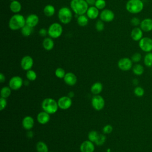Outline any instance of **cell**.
<instances>
[{"label": "cell", "instance_id": "obj_1", "mask_svg": "<svg viewBox=\"0 0 152 152\" xmlns=\"http://www.w3.org/2000/svg\"><path fill=\"white\" fill-rule=\"evenodd\" d=\"M70 7L75 14L81 15L87 12L88 8V4L86 0H71Z\"/></svg>", "mask_w": 152, "mask_h": 152}, {"label": "cell", "instance_id": "obj_2", "mask_svg": "<svg viewBox=\"0 0 152 152\" xmlns=\"http://www.w3.org/2000/svg\"><path fill=\"white\" fill-rule=\"evenodd\" d=\"M26 25V18L24 17L19 14L13 15L9 20L8 27L14 31L21 29Z\"/></svg>", "mask_w": 152, "mask_h": 152}, {"label": "cell", "instance_id": "obj_3", "mask_svg": "<svg viewBox=\"0 0 152 152\" xmlns=\"http://www.w3.org/2000/svg\"><path fill=\"white\" fill-rule=\"evenodd\" d=\"M42 108L43 111H45L49 114H54L57 112L59 106L58 102L55 99L48 97L43 100L42 103Z\"/></svg>", "mask_w": 152, "mask_h": 152}, {"label": "cell", "instance_id": "obj_4", "mask_svg": "<svg viewBox=\"0 0 152 152\" xmlns=\"http://www.w3.org/2000/svg\"><path fill=\"white\" fill-rule=\"evenodd\" d=\"M144 6V3L141 0H128L125 7L129 13L138 14L142 11Z\"/></svg>", "mask_w": 152, "mask_h": 152}, {"label": "cell", "instance_id": "obj_5", "mask_svg": "<svg viewBox=\"0 0 152 152\" xmlns=\"http://www.w3.org/2000/svg\"><path fill=\"white\" fill-rule=\"evenodd\" d=\"M58 18L59 21L64 24H69L72 18V13L71 10L68 7H62L58 11Z\"/></svg>", "mask_w": 152, "mask_h": 152}, {"label": "cell", "instance_id": "obj_6", "mask_svg": "<svg viewBox=\"0 0 152 152\" xmlns=\"http://www.w3.org/2000/svg\"><path fill=\"white\" fill-rule=\"evenodd\" d=\"M63 32L62 26L58 23H53L51 24L48 30V35L52 39L59 37Z\"/></svg>", "mask_w": 152, "mask_h": 152}, {"label": "cell", "instance_id": "obj_7", "mask_svg": "<svg viewBox=\"0 0 152 152\" xmlns=\"http://www.w3.org/2000/svg\"><path fill=\"white\" fill-rule=\"evenodd\" d=\"M138 46L141 50L148 53L152 51V39L149 37H143L139 42Z\"/></svg>", "mask_w": 152, "mask_h": 152}, {"label": "cell", "instance_id": "obj_8", "mask_svg": "<svg viewBox=\"0 0 152 152\" xmlns=\"http://www.w3.org/2000/svg\"><path fill=\"white\" fill-rule=\"evenodd\" d=\"M91 104L95 110H100L104 107V99L99 94L94 95L91 99Z\"/></svg>", "mask_w": 152, "mask_h": 152}, {"label": "cell", "instance_id": "obj_9", "mask_svg": "<svg viewBox=\"0 0 152 152\" xmlns=\"http://www.w3.org/2000/svg\"><path fill=\"white\" fill-rule=\"evenodd\" d=\"M118 66L122 71H129L132 67V61L131 59L126 57L121 58L118 62Z\"/></svg>", "mask_w": 152, "mask_h": 152}, {"label": "cell", "instance_id": "obj_10", "mask_svg": "<svg viewBox=\"0 0 152 152\" xmlns=\"http://www.w3.org/2000/svg\"><path fill=\"white\" fill-rule=\"evenodd\" d=\"M23 84V80L20 76H14L9 81V87L14 90H19Z\"/></svg>", "mask_w": 152, "mask_h": 152}, {"label": "cell", "instance_id": "obj_11", "mask_svg": "<svg viewBox=\"0 0 152 152\" xmlns=\"http://www.w3.org/2000/svg\"><path fill=\"white\" fill-rule=\"evenodd\" d=\"M58 104L59 108L66 110L69 109L72 105V100L71 98L68 97V96H64L61 97L58 100Z\"/></svg>", "mask_w": 152, "mask_h": 152}, {"label": "cell", "instance_id": "obj_12", "mask_svg": "<svg viewBox=\"0 0 152 152\" xmlns=\"http://www.w3.org/2000/svg\"><path fill=\"white\" fill-rule=\"evenodd\" d=\"M33 59L29 55L23 56L21 61V66L23 70L28 71L31 69L33 66Z\"/></svg>", "mask_w": 152, "mask_h": 152}, {"label": "cell", "instance_id": "obj_13", "mask_svg": "<svg viewBox=\"0 0 152 152\" xmlns=\"http://www.w3.org/2000/svg\"><path fill=\"white\" fill-rule=\"evenodd\" d=\"M114 18V12L109 9L103 10L100 14V20L104 22H110L113 20Z\"/></svg>", "mask_w": 152, "mask_h": 152}, {"label": "cell", "instance_id": "obj_14", "mask_svg": "<svg viewBox=\"0 0 152 152\" xmlns=\"http://www.w3.org/2000/svg\"><path fill=\"white\" fill-rule=\"evenodd\" d=\"M94 148L95 147L93 142L90 140L84 141L80 147L81 152H94Z\"/></svg>", "mask_w": 152, "mask_h": 152}, {"label": "cell", "instance_id": "obj_15", "mask_svg": "<svg viewBox=\"0 0 152 152\" xmlns=\"http://www.w3.org/2000/svg\"><path fill=\"white\" fill-rule=\"evenodd\" d=\"M140 27L143 31H151L152 30V19L150 18L143 19L142 21H141Z\"/></svg>", "mask_w": 152, "mask_h": 152}, {"label": "cell", "instance_id": "obj_16", "mask_svg": "<svg viewBox=\"0 0 152 152\" xmlns=\"http://www.w3.org/2000/svg\"><path fill=\"white\" fill-rule=\"evenodd\" d=\"M131 37L133 40L139 42L143 37V31L140 27H135L131 31Z\"/></svg>", "mask_w": 152, "mask_h": 152}, {"label": "cell", "instance_id": "obj_17", "mask_svg": "<svg viewBox=\"0 0 152 152\" xmlns=\"http://www.w3.org/2000/svg\"><path fill=\"white\" fill-rule=\"evenodd\" d=\"M64 82L68 86H74L77 81V78L76 75L71 72L66 73L64 78Z\"/></svg>", "mask_w": 152, "mask_h": 152}, {"label": "cell", "instance_id": "obj_18", "mask_svg": "<svg viewBox=\"0 0 152 152\" xmlns=\"http://www.w3.org/2000/svg\"><path fill=\"white\" fill-rule=\"evenodd\" d=\"M34 124V119L31 116H26L23 119L22 126L25 129L30 130L31 128H33Z\"/></svg>", "mask_w": 152, "mask_h": 152}, {"label": "cell", "instance_id": "obj_19", "mask_svg": "<svg viewBox=\"0 0 152 152\" xmlns=\"http://www.w3.org/2000/svg\"><path fill=\"white\" fill-rule=\"evenodd\" d=\"M39 21V17L35 14H31L26 18V24L34 27L37 25Z\"/></svg>", "mask_w": 152, "mask_h": 152}, {"label": "cell", "instance_id": "obj_20", "mask_svg": "<svg viewBox=\"0 0 152 152\" xmlns=\"http://www.w3.org/2000/svg\"><path fill=\"white\" fill-rule=\"evenodd\" d=\"M50 120V114L45 111L40 112L37 115V121L40 124H46Z\"/></svg>", "mask_w": 152, "mask_h": 152}, {"label": "cell", "instance_id": "obj_21", "mask_svg": "<svg viewBox=\"0 0 152 152\" xmlns=\"http://www.w3.org/2000/svg\"><path fill=\"white\" fill-rule=\"evenodd\" d=\"M86 14L88 18L91 20L96 19L99 15V10L97 9L94 5L90 6L88 7Z\"/></svg>", "mask_w": 152, "mask_h": 152}, {"label": "cell", "instance_id": "obj_22", "mask_svg": "<svg viewBox=\"0 0 152 152\" xmlns=\"http://www.w3.org/2000/svg\"><path fill=\"white\" fill-rule=\"evenodd\" d=\"M10 10L15 14H18L21 10V4L17 0L12 1L10 5Z\"/></svg>", "mask_w": 152, "mask_h": 152}, {"label": "cell", "instance_id": "obj_23", "mask_svg": "<svg viewBox=\"0 0 152 152\" xmlns=\"http://www.w3.org/2000/svg\"><path fill=\"white\" fill-rule=\"evenodd\" d=\"M43 48L46 50H50L54 47V42L51 37H45L42 42Z\"/></svg>", "mask_w": 152, "mask_h": 152}, {"label": "cell", "instance_id": "obj_24", "mask_svg": "<svg viewBox=\"0 0 152 152\" xmlns=\"http://www.w3.org/2000/svg\"><path fill=\"white\" fill-rule=\"evenodd\" d=\"M102 89H103L102 84L100 82H96V83H94L91 86L90 90H91V92L94 95H98L102 92Z\"/></svg>", "mask_w": 152, "mask_h": 152}, {"label": "cell", "instance_id": "obj_25", "mask_svg": "<svg viewBox=\"0 0 152 152\" xmlns=\"http://www.w3.org/2000/svg\"><path fill=\"white\" fill-rule=\"evenodd\" d=\"M43 13L47 17L53 16L55 13V8L52 5H46L43 8Z\"/></svg>", "mask_w": 152, "mask_h": 152}, {"label": "cell", "instance_id": "obj_26", "mask_svg": "<svg viewBox=\"0 0 152 152\" xmlns=\"http://www.w3.org/2000/svg\"><path fill=\"white\" fill-rule=\"evenodd\" d=\"M132 72L136 75H141L144 72V66L140 64H137L132 66Z\"/></svg>", "mask_w": 152, "mask_h": 152}, {"label": "cell", "instance_id": "obj_27", "mask_svg": "<svg viewBox=\"0 0 152 152\" xmlns=\"http://www.w3.org/2000/svg\"><path fill=\"white\" fill-rule=\"evenodd\" d=\"M77 21L78 24L80 26L84 27V26H87L88 23V18L87 16H86L84 14L78 15Z\"/></svg>", "mask_w": 152, "mask_h": 152}, {"label": "cell", "instance_id": "obj_28", "mask_svg": "<svg viewBox=\"0 0 152 152\" xmlns=\"http://www.w3.org/2000/svg\"><path fill=\"white\" fill-rule=\"evenodd\" d=\"M36 150L37 152H48L47 144L43 141H39L36 144Z\"/></svg>", "mask_w": 152, "mask_h": 152}, {"label": "cell", "instance_id": "obj_29", "mask_svg": "<svg viewBox=\"0 0 152 152\" xmlns=\"http://www.w3.org/2000/svg\"><path fill=\"white\" fill-rule=\"evenodd\" d=\"M33 31V27H31L27 24H26L21 29V32L23 36L24 37H28L31 35Z\"/></svg>", "mask_w": 152, "mask_h": 152}, {"label": "cell", "instance_id": "obj_30", "mask_svg": "<svg viewBox=\"0 0 152 152\" xmlns=\"http://www.w3.org/2000/svg\"><path fill=\"white\" fill-rule=\"evenodd\" d=\"M144 64L147 67L152 66V52H148L144 58Z\"/></svg>", "mask_w": 152, "mask_h": 152}, {"label": "cell", "instance_id": "obj_31", "mask_svg": "<svg viewBox=\"0 0 152 152\" xmlns=\"http://www.w3.org/2000/svg\"><path fill=\"white\" fill-rule=\"evenodd\" d=\"M11 88L10 87L8 86H5L3 87L1 90V97L3 98H5L7 99V97H8L11 93Z\"/></svg>", "mask_w": 152, "mask_h": 152}, {"label": "cell", "instance_id": "obj_32", "mask_svg": "<svg viewBox=\"0 0 152 152\" xmlns=\"http://www.w3.org/2000/svg\"><path fill=\"white\" fill-rule=\"evenodd\" d=\"M26 77L29 81H34L37 78V74L34 71L30 69L27 71Z\"/></svg>", "mask_w": 152, "mask_h": 152}, {"label": "cell", "instance_id": "obj_33", "mask_svg": "<svg viewBox=\"0 0 152 152\" xmlns=\"http://www.w3.org/2000/svg\"><path fill=\"white\" fill-rule=\"evenodd\" d=\"M134 94L139 97H142L145 93V91L144 88L140 86H137L134 90Z\"/></svg>", "mask_w": 152, "mask_h": 152}, {"label": "cell", "instance_id": "obj_34", "mask_svg": "<svg viewBox=\"0 0 152 152\" xmlns=\"http://www.w3.org/2000/svg\"><path fill=\"white\" fill-rule=\"evenodd\" d=\"M55 76L59 78H64L66 73L65 70L62 68H57L55 71Z\"/></svg>", "mask_w": 152, "mask_h": 152}, {"label": "cell", "instance_id": "obj_35", "mask_svg": "<svg viewBox=\"0 0 152 152\" xmlns=\"http://www.w3.org/2000/svg\"><path fill=\"white\" fill-rule=\"evenodd\" d=\"M99 135V134L96 131H91L88 134V140L91 141L93 142H94Z\"/></svg>", "mask_w": 152, "mask_h": 152}, {"label": "cell", "instance_id": "obj_36", "mask_svg": "<svg viewBox=\"0 0 152 152\" xmlns=\"http://www.w3.org/2000/svg\"><path fill=\"white\" fill-rule=\"evenodd\" d=\"M106 141V137L103 134H99L96 141L95 144L97 145H102Z\"/></svg>", "mask_w": 152, "mask_h": 152}, {"label": "cell", "instance_id": "obj_37", "mask_svg": "<svg viewBox=\"0 0 152 152\" xmlns=\"http://www.w3.org/2000/svg\"><path fill=\"white\" fill-rule=\"evenodd\" d=\"M105 0H96L94 6L99 10H103L106 7Z\"/></svg>", "mask_w": 152, "mask_h": 152}, {"label": "cell", "instance_id": "obj_38", "mask_svg": "<svg viewBox=\"0 0 152 152\" xmlns=\"http://www.w3.org/2000/svg\"><path fill=\"white\" fill-rule=\"evenodd\" d=\"M131 59L132 60V62H134V63L139 62L141 61V53H139V52L134 53L132 55Z\"/></svg>", "mask_w": 152, "mask_h": 152}, {"label": "cell", "instance_id": "obj_39", "mask_svg": "<svg viewBox=\"0 0 152 152\" xmlns=\"http://www.w3.org/2000/svg\"><path fill=\"white\" fill-rule=\"evenodd\" d=\"M95 27H96V29L99 31H103L104 28V24L103 21L101 20H97V22L96 23Z\"/></svg>", "mask_w": 152, "mask_h": 152}, {"label": "cell", "instance_id": "obj_40", "mask_svg": "<svg viewBox=\"0 0 152 152\" xmlns=\"http://www.w3.org/2000/svg\"><path fill=\"white\" fill-rule=\"evenodd\" d=\"M140 23H141V21L140 20L139 18L137 17H132L131 20V24L135 26V27H137L138 26H140Z\"/></svg>", "mask_w": 152, "mask_h": 152}, {"label": "cell", "instance_id": "obj_41", "mask_svg": "<svg viewBox=\"0 0 152 152\" xmlns=\"http://www.w3.org/2000/svg\"><path fill=\"white\" fill-rule=\"evenodd\" d=\"M113 130V127L110 125H106L103 128V132L104 134H110Z\"/></svg>", "mask_w": 152, "mask_h": 152}, {"label": "cell", "instance_id": "obj_42", "mask_svg": "<svg viewBox=\"0 0 152 152\" xmlns=\"http://www.w3.org/2000/svg\"><path fill=\"white\" fill-rule=\"evenodd\" d=\"M7 102L5 98L1 97L0 99V110H3L7 106Z\"/></svg>", "mask_w": 152, "mask_h": 152}, {"label": "cell", "instance_id": "obj_43", "mask_svg": "<svg viewBox=\"0 0 152 152\" xmlns=\"http://www.w3.org/2000/svg\"><path fill=\"white\" fill-rule=\"evenodd\" d=\"M39 34H40L42 37H45V36H46L48 34V30H47L46 28H40V30H39Z\"/></svg>", "mask_w": 152, "mask_h": 152}, {"label": "cell", "instance_id": "obj_44", "mask_svg": "<svg viewBox=\"0 0 152 152\" xmlns=\"http://www.w3.org/2000/svg\"><path fill=\"white\" fill-rule=\"evenodd\" d=\"M88 5L90 6H94L95 5L96 0H86Z\"/></svg>", "mask_w": 152, "mask_h": 152}, {"label": "cell", "instance_id": "obj_45", "mask_svg": "<svg viewBox=\"0 0 152 152\" xmlns=\"http://www.w3.org/2000/svg\"><path fill=\"white\" fill-rule=\"evenodd\" d=\"M5 80V75L2 74V73H1L0 74V82L1 83H3Z\"/></svg>", "mask_w": 152, "mask_h": 152}, {"label": "cell", "instance_id": "obj_46", "mask_svg": "<svg viewBox=\"0 0 152 152\" xmlns=\"http://www.w3.org/2000/svg\"><path fill=\"white\" fill-rule=\"evenodd\" d=\"M138 79H137V78H135V79H134L133 80H132V83H133V84H134V85H135V86H137L138 84Z\"/></svg>", "mask_w": 152, "mask_h": 152}, {"label": "cell", "instance_id": "obj_47", "mask_svg": "<svg viewBox=\"0 0 152 152\" xmlns=\"http://www.w3.org/2000/svg\"><path fill=\"white\" fill-rule=\"evenodd\" d=\"M68 96L72 99V98L74 96V92H73V91H70V92L68 93Z\"/></svg>", "mask_w": 152, "mask_h": 152}, {"label": "cell", "instance_id": "obj_48", "mask_svg": "<svg viewBox=\"0 0 152 152\" xmlns=\"http://www.w3.org/2000/svg\"><path fill=\"white\" fill-rule=\"evenodd\" d=\"M27 136L28 137L31 138L33 137V132L31 131H28V132H27Z\"/></svg>", "mask_w": 152, "mask_h": 152}, {"label": "cell", "instance_id": "obj_49", "mask_svg": "<svg viewBox=\"0 0 152 152\" xmlns=\"http://www.w3.org/2000/svg\"><path fill=\"white\" fill-rule=\"evenodd\" d=\"M10 1H15V0H10Z\"/></svg>", "mask_w": 152, "mask_h": 152}, {"label": "cell", "instance_id": "obj_50", "mask_svg": "<svg viewBox=\"0 0 152 152\" xmlns=\"http://www.w3.org/2000/svg\"><path fill=\"white\" fill-rule=\"evenodd\" d=\"M50 152H52V151H50Z\"/></svg>", "mask_w": 152, "mask_h": 152}]
</instances>
